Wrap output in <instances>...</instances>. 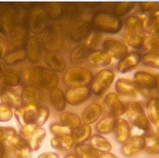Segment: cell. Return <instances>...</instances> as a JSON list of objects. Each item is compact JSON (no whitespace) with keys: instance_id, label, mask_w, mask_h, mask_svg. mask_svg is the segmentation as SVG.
Returning a JSON list of instances; mask_svg holds the SVG:
<instances>
[{"instance_id":"1","label":"cell","mask_w":159,"mask_h":158,"mask_svg":"<svg viewBox=\"0 0 159 158\" xmlns=\"http://www.w3.org/2000/svg\"><path fill=\"white\" fill-rule=\"evenodd\" d=\"M141 17L130 16L125 21L124 39L125 42L132 48L139 49L146 44L147 37L144 34Z\"/></svg>"},{"instance_id":"2","label":"cell","mask_w":159,"mask_h":158,"mask_svg":"<svg viewBox=\"0 0 159 158\" xmlns=\"http://www.w3.org/2000/svg\"><path fill=\"white\" fill-rule=\"evenodd\" d=\"M26 80L45 90H52L59 83V77L55 71L44 67H35L28 71Z\"/></svg>"},{"instance_id":"3","label":"cell","mask_w":159,"mask_h":158,"mask_svg":"<svg viewBox=\"0 0 159 158\" xmlns=\"http://www.w3.org/2000/svg\"><path fill=\"white\" fill-rule=\"evenodd\" d=\"M125 113L132 124V127L141 130L148 134L151 124L147 117V113L141 104L136 101L129 102L125 105Z\"/></svg>"},{"instance_id":"4","label":"cell","mask_w":159,"mask_h":158,"mask_svg":"<svg viewBox=\"0 0 159 158\" xmlns=\"http://www.w3.org/2000/svg\"><path fill=\"white\" fill-rule=\"evenodd\" d=\"M93 75L92 72L83 67L75 66L66 71L63 81L66 86L73 87H85L91 84Z\"/></svg>"},{"instance_id":"5","label":"cell","mask_w":159,"mask_h":158,"mask_svg":"<svg viewBox=\"0 0 159 158\" xmlns=\"http://www.w3.org/2000/svg\"><path fill=\"white\" fill-rule=\"evenodd\" d=\"M94 26L100 31L109 33H116L122 29L123 22L116 15L107 12L97 13L93 17Z\"/></svg>"},{"instance_id":"6","label":"cell","mask_w":159,"mask_h":158,"mask_svg":"<svg viewBox=\"0 0 159 158\" xmlns=\"http://www.w3.org/2000/svg\"><path fill=\"white\" fill-rule=\"evenodd\" d=\"M115 80V74L110 69L100 70L92 79L91 82V91L96 96L103 94L109 89Z\"/></svg>"},{"instance_id":"7","label":"cell","mask_w":159,"mask_h":158,"mask_svg":"<svg viewBox=\"0 0 159 158\" xmlns=\"http://www.w3.org/2000/svg\"><path fill=\"white\" fill-rule=\"evenodd\" d=\"M92 91L87 86L85 87L70 88L65 93L66 103L69 105L77 106L83 104L90 98Z\"/></svg>"},{"instance_id":"8","label":"cell","mask_w":159,"mask_h":158,"mask_svg":"<svg viewBox=\"0 0 159 158\" xmlns=\"http://www.w3.org/2000/svg\"><path fill=\"white\" fill-rule=\"evenodd\" d=\"M103 48L111 57L119 60L129 53L128 47L125 43L112 38L106 39L103 41Z\"/></svg>"},{"instance_id":"9","label":"cell","mask_w":159,"mask_h":158,"mask_svg":"<svg viewBox=\"0 0 159 158\" xmlns=\"http://www.w3.org/2000/svg\"><path fill=\"white\" fill-rule=\"evenodd\" d=\"M7 144L13 150L16 158H31V147L23 137L16 134L7 141Z\"/></svg>"},{"instance_id":"10","label":"cell","mask_w":159,"mask_h":158,"mask_svg":"<svg viewBox=\"0 0 159 158\" xmlns=\"http://www.w3.org/2000/svg\"><path fill=\"white\" fill-rule=\"evenodd\" d=\"M146 146L145 137L130 136L121 147V153L126 157H131L139 152L144 151Z\"/></svg>"},{"instance_id":"11","label":"cell","mask_w":159,"mask_h":158,"mask_svg":"<svg viewBox=\"0 0 159 158\" xmlns=\"http://www.w3.org/2000/svg\"><path fill=\"white\" fill-rule=\"evenodd\" d=\"M115 91L122 97H137L140 95V88L133 81L126 78H119L115 82Z\"/></svg>"},{"instance_id":"12","label":"cell","mask_w":159,"mask_h":158,"mask_svg":"<svg viewBox=\"0 0 159 158\" xmlns=\"http://www.w3.org/2000/svg\"><path fill=\"white\" fill-rule=\"evenodd\" d=\"M104 103L109 108L111 115L115 118H119L125 113L126 108L118 94L115 92H110L106 95Z\"/></svg>"},{"instance_id":"13","label":"cell","mask_w":159,"mask_h":158,"mask_svg":"<svg viewBox=\"0 0 159 158\" xmlns=\"http://www.w3.org/2000/svg\"><path fill=\"white\" fill-rule=\"evenodd\" d=\"M0 98L2 103L10 108H19L22 107V96L10 87H5L0 91Z\"/></svg>"},{"instance_id":"14","label":"cell","mask_w":159,"mask_h":158,"mask_svg":"<svg viewBox=\"0 0 159 158\" xmlns=\"http://www.w3.org/2000/svg\"><path fill=\"white\" fill-rule=\"evenodd\" d=\"M134 81L139 88L153 90L158 87V79L151 73L144 71H138L134 74Z\"/></svg>"},{"instance_id":"15","label":"cell","mask_w":159,"mask_h":158,"mask_svg":"<svg viewBox=\"0 0 159 158\" xmlns=\"http://www.w3.org/2000/svg\"><path fill=\"white\" fill-rule=\"evenodd\" d=\"M142 55L139 52L128 53L124 57L119 60L117 64V70L121 74H126L139 65L141 61Z\"/></svg>"},{"instance_id":"16","label":"cell","mask_w":159,"mask_h":158,"mask_svg":"<svg viewBox=\"0 0 159 158\" xmlns=\"http://www.w3.org/2000/svg\"><path fill=\"white\" fill-rule=\"evenodd\" d=\"M102 111L103 108L99 103H90L83 109L80 117L82 123L89 125L97 123L101 116Z\"/></svg>"},{"instance_id":"17","label":"cell","mask_w":159,"mask_h":158,"mask_svg":"<svg viewBox=\"0 0 159 158\" xmlns=\"http://www.w3.org/2000/svg\"><path fill=\"white\" fill-rule=\"evenodd\" d=\"M113 132L115 140L119 143L124 144L131 136V127L129 122L123 118H117L115 120Z\"/></svg>"},{"instance_id":"18","label":"cell","mask_w":159,"mask_h":158,"mask_svg":"<svg viewBox=\"0 0 159 158\" xmlns=\"http://www.w3.org/2000/svg\"><path fill=\"white\" fill-rule=\"evenodd\" d=\"M44 60L49 69L55 72H62L67 68V63L66 59L63 56L57 52H47L44 56Z\"/></svg>"},{"instance_id":"19","label":"cell","mask_w":159,"mask_h":158,"mask_svg":"<svg viewBox=\"0 0 159 158\" xmlns=\"http://www.w3.org/2000/svg\"><path fill=\"white\" fill-rule=\"evenodd\" d=\"M146 113L150 124L159 131V98L152 97L147 101Z\"/></svg>"},{"instance_id":"20","label":"cell","mask_w":159,"mask_h":158,"mask_svg":"<svg viewBox=\"0 0 159 158\" xmlns=\"http://www.w3.org/2000/svg\"><path fill=\"white\" fill-rule=\"evenodd\" d=\"M26 55L32 63H37L42 56V46L40 41L36 37H31L26 46Z\"/></svg>"},{"instance_id":"21","label":"cell","mask_w":159,"mask_h":158,"mask_svg":"<svg viewBox=\"0 0 159 158\" xmlns=\"http://www.w3.org/2000/svg\"><path fill=\"white\" fill-rule=\"evenodd\" d=\"M142 19L144 31L150 34L159 33V8L147 12Z\"/></svg>"},{"instance_id":"22","label":"cell","mask_w":159,"mask_h":158,"mask_svg":"<svg viewBox=\"0 0 159 158\" xmlns=\"http://www.w3.org/2000/svg\"><path fill=\"white\" fill-rule=\"evenodd\" d=\"M88 61L94 67H104L111 64V57L103 50H96L90 53Z\"/></svg>"},{"instance_id":"23","label":"cell","mask_w":159,"mask_h":158,"mask_svg":"<svg viewBox=\"0 0 159 158\" xmlns=\"http://www.w3.org/2000/svg\"><path fill=\"white\" fill-rule=\"evenodd\" d=\"M73 138L71 135L69 136H54L51 140V146L58 151H68L72 149L75 146Z\"/></svg>"},{"instance_id":"24","label":"cell","mask_w":159,"mask_h":158,"mask_svg":"<svg viewBox=\"0 0 159 158\" xmlns=\"http://www.w3.org/2000/svg\"><path fill=\"white\" fill-rule=\"evenodd\" d=\"M49 100L53 108L57 112H62L66 108V99L65 94L59 88L51 90L49 93Z\"/></svg>"},{"instance_id":"25","label":"cell","mask_w":159,"mask_h":158,"mask_svg":"<svg viewBox=\"0 0 159 158\" xmlns=\"http://www.w3.org/2000/svg\"><path fill=\"white\" fill-rule=\"evenodd\" d=\"M92 131V128L90 125L82 123L77 129H73L71 136L75 144H82L91 138Z\"/></svg>"},{"instance_id":"26","label":"cell","mask_w":159,"mask_h":158,"mask_svg":"<svg viewBox=\"0 0 159 158\" xmlns=\"http://www.w3.org/2000/svg\"><path fill=\"white\" fill-rule=\"evenodd\" d=\"M45 24V17L43 11L34 10L32 11L29 20V27L33 33H39L43 31Z\"/></svg>"},{"instance_id":"27","label":"cell","mask_w":159,"mask_h":158,"mask_svg":"<svg viewBox=\"0 0 159 158\" xmlns=\"http://www.w3.org/2000/svg\"><path fill=\"white\" fill-rule=\"evenodd\" d=\"M89 144L98 152L107 153L111 150V143L105 137L101 134H94L89 139Z\"/></svg>"},{"instance_id":"28","label":"cell","mask_w":159,"mask_h":158,"mask_svg":"<svg viewBox=\"0 0 159 158\" xmlns=\"http://www.w3.org/2000/svg\"><path fill=\"white\" fill-rule=\"evenodd\" d=\"M60 124L69 128L71 130L77 129L82 124L81 118L75 113L71 112H63L60 115Z\"/></svg>"},{"instance_id":"29","label":"cell","mask_w":159,"mask_h":158,"mask_svg":"<svg viewBox=\"0 0 159 158\" xmlns=\"http://www.w3.org/2000/svg\"><path fill=\"white\" fill-rule=\"evenodd\" d=\"M46 136V131L44 128L37 127L36 128L31 134L29 137V143L31 149L33 151H37L40 148L43 140Z\"/></svg>"},{"instance_id":"30","label":"cell","mask_w":159,"mask_h":158,"mask_svg":"<svg viewBox=\"0 0 159 158\" xmlns=\"http://www.w3.org/2000/svg\"><path fill=\"white\" fill-rule=\"evenodd\" d=\"M75 151L78 158H99L100 152L90 144H77L75 147Z\"/></svg>"},{"instance_id":"31","label":"cell","mask_w":159,"mask_h":158,"mask_svg":"<svg viewBox=\"0 0 159 158\" xmlns=\"http://www.w3.org/2000/svg\"><path fill=\"white\" fill-rule=\"evenodd\" d=\"M116 118L111 115L106 116L100 120L96 124L95 129L100 134H108L112 132Z\"/></svg>"},{"instance_id":"32","label":"cell","mask_w":159,"mask_h":158,"mask_svg":"<svg viewBox=\"0 0 159 158\" xmlns=\"http://www.w3.org/2000/svg\"><path fill=\"white\" fill-rule=\"evenodd\" d=\"M146 146L144 151L149 155H159V131L148 134L145 137Z\"/></svg>"},{"instance_id":"33","label":"cell","mask_w":159,"mask_h":158,"mask_svg":"<svg viewBox=\"0 0 159 158\" xmlns=\"http://www.w3.org/2000/svg\"><path fill=\"white\" fill-rule=\"evenodd\" d=\"M2 80L4 84L6 85L7 87H14L20 84L21 76L17 71L9 69L5 70L4 72Z\"/></svg>"},{"instance_id":"34","label":"cell","mask_w":159,"mask_h":158,"mask_svg":"<svg viewBox=\"0 0 159 158\" xmlns=\"http://www.w3.org/2000/svg\"><path fill=\"white\" fill-rule=\"evenodd\" d=\"M26 57L27 55L25 50L20 48L8 53L5 57V63L7 65H14L23 61Z\"/></svg>"},{"instance_id":"35","label":"cell","mask_w":159,"mask_h":158,"mask_svg":"<svg viewBox=\"0 0 159 158\" xmlns=\"http://www.w3.org/2000/svg\"><path fill=\"white\" fill-rule=\"evenodd\" d=\"M22 102L26 105L37 104L39 99V94L37 90L32 87H27L23 90L22 94Z\"/></svg>"},{"instance_id":"36","label":"cell","mask_w":159,"mask_h":158,"mask_svg":"<svg viewBox=\"0 0 159 158\" xmlns=\"http://www.w3.org/2000/svg\"><path fill=\"white\" fill-rule=\"evenodd\" d=\"M135 3L133 2H118L114 6L113 11L117 16H122L129 13L135 7Z\"/></svg>"},{"instance_id":"37","label":"cell","mask_w":159,"mask_h":158,"mask_svg":"<svg viewBox=\"0 0 159 158\" xmlns=\"http://www.w3.org/2000/svg\"><path fill=\"white\" fill-rule=\"evenodd\" d=\"M141 62L147 66L159 69V53L150 51L147 53L142 56Z\"/></svg>"},{"instance_id":"38","label":"cell","mask_w":159,"mask_h":158,"mask_svg":"<svg viewBox=\"0 0 159 158\" xmlns=\"http://www.w3.org/2000/svg\"><path fill=\"white\" fill-rule=\"evenodd\" d=\"M49 129H50V132L54 136H69V135H71V132H72L71 129L62 124L57 123L52 124L49 127Z\"/></svg>"},{"instance_id":"39","label":"cell","mask_w":159,"mask_h":158,"mask_svg":"<svg viewBox=\"0 0 159 158\" xmlns=\"http://www.w3.org/2000/svg\"><path fill=\"white\" fill-rule=\"evenodd\" d=\"M150 52H159V33L151 34L150 37L147 38L146 44Z\"/></svg>"},{"instance_id":"40","label":"cell","mask_w":159,"mask_h":158,"mask_svg":"<svg viewBox=\"0 0 159 158\" xmlns=\"http://www.w3.org/2000/svg\"><path fill=\"white\" fill-rule=\"evenodd\" d=\"M16 129L12 127H0V143H7L10 139L16 134Z\"/></svg>"},{"instance_id":"41","label":"cell","mask_w":159,"mask_h":158,"mask_svg":"<svg viewBox=\"0 0 159 158\" xmlns=\"http://www.w3.org/2000/svg\"><path fill=\"white\" fill-rule=\"evenodd\" d=\"M12 109L0 103V122H8L13 117Z\"/></svg>"},{"instance_id":"42","label":"cell","mask_w":159,"mask_h":158,"mask_svg":"<svg viewBox=\"0 0 159 158\" xmlns=\"http://www.w3.org/2000/svg\"><path fill=\"white\" fill-rule=\"evenodd\" d=\"M101 39V35L98 32H93L89 35L86 41V46L89 48H94L98 46Z\"/></svg>"},{"instance_id":"43","label":"cell","mask_w":159,"mask_h":158,"mask_svg":"<svg viewBox=\"0 0 159 158\" xmlns=\"http://www.w3.org/2000/svg\"><path fill=\"white\" fill-rule=\"evenodd\" d=\"M140 8L144 12H150V11L157 10L159 8V3L147 2H140Z\"/></svg>"},{"instance_id":"44","label":"cell","mask_w":159,"mask_h":158,"mask_svg":"<svg viewBox=\"0 0 159 158\" xmlns=\"http://www.w3.org/2000/svg\"><path fill=\"white\" fill-rule=\"evenodd\" d=\"M6 51V40L3 35L0 33V58L3 57Z\"/></svg>"},{"instance_id":"45","label":"cell","mask_w":159,"mask_h":158,"mask_svg":"<svg viewBox=\"0 0 159 158\" xmlns=\"http://www.w3.org/2000/svg\"><path fill=\"white\" fill-rule=\"evenodd\" d=\"M37 158H60V157L55 152L46 151L40 154Z\"/></svg>"},{"instance_id":"46","label":"cell","mask_w":159,"mask_h":158,"mask_svg":"<svg viewBox=\"0 0 159 158\" xmlns=\"http://www.w3.org/2000/svg\"><path fill=\"white\" fill-rule=\"evenodd\" d=\"M99 158H118L114 154L111 153V152H107V153H102L100 155Z\"/></svg>"},{"instance_id":"47","label":"cell","mask_w":159,"mask_h":158,"mask_svg":"<svg viewBox=\"0 0 159 158\" xmlns=\"http://www.w3.org/2000/svg\"><path fill=\"white\" fill-rule=\"evenodd\" d=\"M6 151H5V147L3 143H0V158H5Z\"/></svg>"},{"instance_id":"48","label":"cell","mask_w":159,"mask_h":158,"mask_svg":"<svg viewBox=\"0 0 159 158\" xmlns=\"http://www.w3.org/2000/svg\"><path fill=\"white\" fill-rule=\"evenodd\" d=\"M5 71V66L3 63L0 62V79L2 78L4 72Z\"/></svg>"},{"instance_id":"49","label":"cell","mask_w":159,"mask_h":158,"mask_svg":"<svg viewBox=\"0 0 159 158\" xmlns=\"http://www.w3.org/2000/svg\"><path fill=\"white\" fill-rule=\"evenodd\" d=\"M64 158H78V157H77L76 155H72V154H71V155H66Z\"/></svg>"}]
</instances>
